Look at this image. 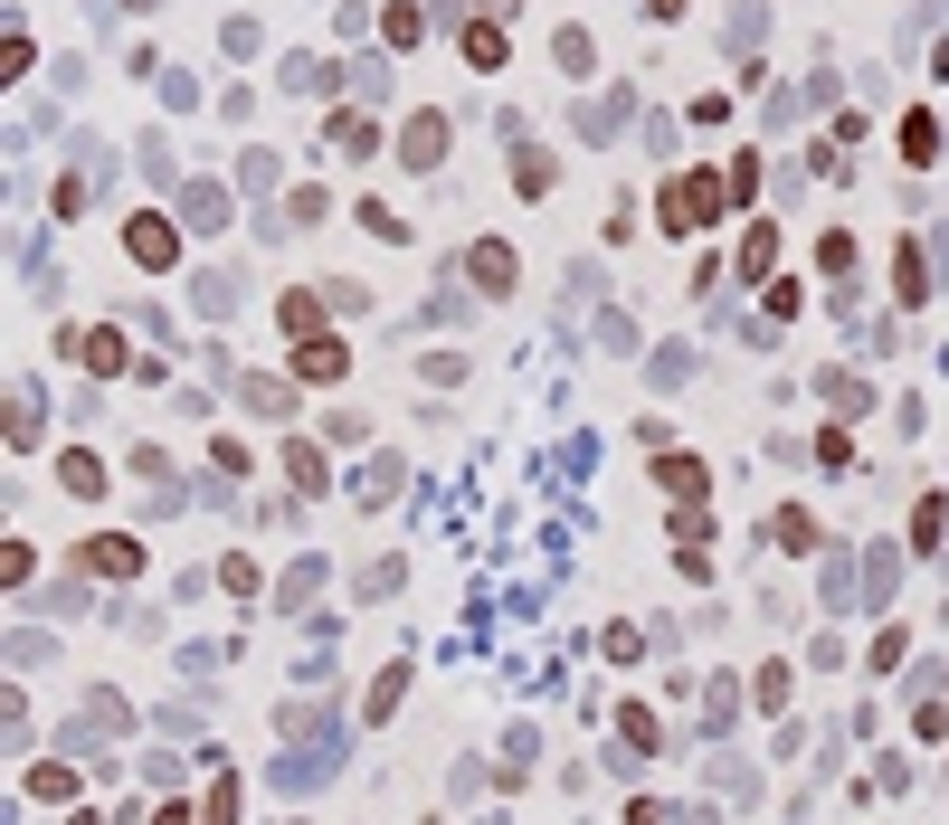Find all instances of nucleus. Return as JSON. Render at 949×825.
I'll use <instances>...</instances> for the list:
<instances>
[{"label":"nucleus","instance_id":"1","mask_svg":"<svg viewBox=\"0 0 949 825\" xmlns=\"http://www.w3.org/2000/svg\"><path fill=\"white\" fill-rule=\"evenodd\" d=\"M693 218H712V181H684L664 200V228H693Z\"/></svg>","mask_w":949,"mask_h":825},{"label":"nucleus","instance_id":"2","mask_svg":"<svg viewBox=\"0 0 949 825\" xmlns=\"http://www.w3.org/2000/svg\"><path fill=\"white\" fill-rule=\"evenodd\" d=\"M134 257H142V266L171 257V228H162V218H134Z\"/></svg>","mask_w":949,"mask_h":825}]
</instances>
